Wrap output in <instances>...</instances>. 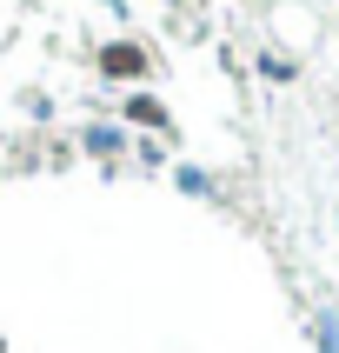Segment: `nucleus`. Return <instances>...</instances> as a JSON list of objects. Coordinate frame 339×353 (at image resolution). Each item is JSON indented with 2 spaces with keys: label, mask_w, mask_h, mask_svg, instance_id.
Returning a JSON list of instances; mask_svg holds the SVG:
<instances>
[{
  "label": "nucleus",
  "mask_w": 339,
  "mask_h": 353,
  "mask_svg": "<svg viewBox=\"0 0 339 353\" xmlns=\"http://www.w3.org/2000/svg\"><path fill=\"white\" fill-rule=\"evenodd\" d=\"M100 67H107L113 80H140V74H146V54H140L133 40H113V47L100 54Z\"/></svg>",
  "instance_id": "nucleus-1"
},
{
  "label": "nucleus",
  "mask_w": 339,
  "mask_h": 353,
  "mask_svg": "<svg viewBox=\"0 0 339 353\" xmlns=\"http://www.w3.org/2000/svg\"><path fill=\"white\" fill-rule=\"evenodd\" d=\"M127 120H140V127H160V120H166V107H160V100H146V94H133V100H127Z\"/></svg>",
  "instance_id": "nucleus-2"
}]
</instances>
